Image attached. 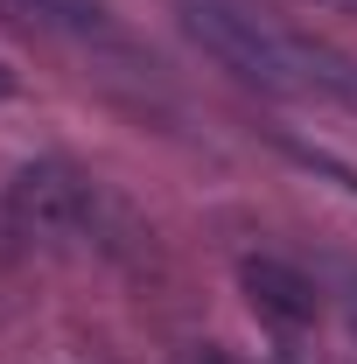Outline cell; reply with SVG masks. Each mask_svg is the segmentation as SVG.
<instances>
[{
  "label": "cell",
  "mask_w": 357,
  "mask_h": 364,
  "mask_svg": "<svg viewBox=\"0 0 357 364\" xmlns=\"http://www.w3.org/2000/svg\"><path fill=\"white\" fill-rule=\"evenodd\" d=\"M176 14L189 43L218 56L231 77L273 91V98H294V105H351L357 112V63L343 49L315 43L245 0H176Z\"/></svg>",
  "instance_id": "cell-1"
},
{
  "label": "cell",
  "mask_w": 357,
  "mask_h": 364,
  "mask_svg": "<svg viewBox=\"0 0 357 364\" xmlns=\"http://www.w3.org/2000/svg\"><path fill=\"white\" fill-rule=\"evenodd\" d=\"M7 203H14V218L36 231V238H56V245H105V196H98L85 176H70L63 161L21 168L14 189H7Z\"/></svg>",
  "instance_id": "cell-2"
},
{
  "label": "cell",
  "mask_w": 357,
  "mask_h": 364,
  "mask_svg": "<svg viewBox=\"0 0 357 364\" xmlns=\"http://www.w3.org/2000/svg\"><path fill=\"white\" fill-rule=\"evenodd\" d=\"M238 287L280 329H309L315 322V280L302 267H287V259H238Z\"/></svg>",
  "instance_id": "cell-3"
},
{
  "label": "cell",
  "mask_w": 357,
  "mask_h": 364,
  "mask_svg": "<svg viewBox=\"0 0 357 364\" xmlns=\"http://www.w3.org/2000/svg\"><path fill=\"white\" fill-rule=\"evenodd\" d=\"M7 21L21 28H49V36H70V43H119L105 0H0Z\"/></svg>",
  "instance_id": "cell-4"
},
{
  "label": "cell",
  "mask_w": 357,
  "mask_h": 364,
  "mask_svg": "<svg viewBox=\"0 0 357 364\" xmlns=\"http://www.w3.org/2000/svg\"><path fill=\"white\" fill-rule=\"evenodd\" d=\"M273 147H280L287 161H302L309 176H329V182H336V189L357 203V168H351V161H336L329 147H309V140H294V134H273Z\"/></svg>",
  "instance_id": "cell-5"
},
{
  "label": "cell",
  "mask_w": 357,
  "mask_h": 364,
  "mask_svg": "<svg viewBox=\"0 0 357 364\" xmlns=\"http://www.w3.org/2000/svg\"><path fill=\"white\" fill-rule=\"evenodd\" d=\"M182 364H224V358H218V350H189Z\"/></svg>",
  "instance_id": "cell-6"
},
{
  "label": "cell",
  "mask_w": 357,
  "mask_h": 364,
  "mask_svg": "<svg viewBox=\"0 0 357 364\" xmlns=\"http://www.w3.org/2000/svg\"><path fill=\"white\" fill-rule=\"evenodd\" d=\"M7 91H14V77H7V70H0V98H7Z\"/></svg>",
  "instance_id": "cell-7"
},
{
  "label": "cell",
  "mask_w": 357,
  "mask_h": 364,
  "mask_svg": "<svg viewBox=\"0 0 357 364\" xmlns=\"http://www.w3.org/2000/svg\"><path fill=\"white\" fill-rule=\"evenodd\" d=\"M329 7H351V14H357V0H329Z\"/></svg>",
  "instance_id": "cell-8"
},
{
  "label": "cell",
  "mask_w": 357,
  "mask_h": 364,
  "mask_svg": "<svg viewBox=\"0 0 357 364\" xmlns=\"http://www.w3.org/2000/svg\"><path fill=\"white\" fill-rule=\"evenodd\" d=\"M351 309H357V301H351Z\"/></svg>",
  "instance_id": "cell-9"
}]
</instances>
